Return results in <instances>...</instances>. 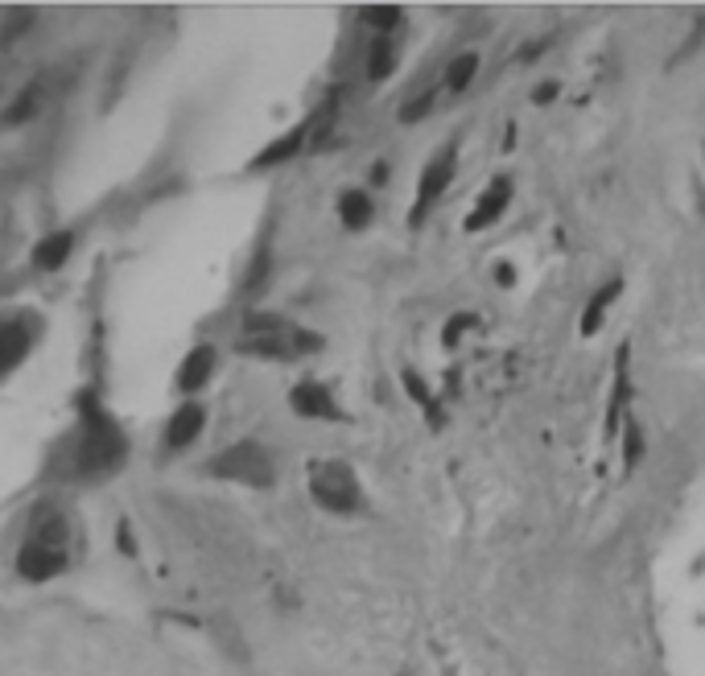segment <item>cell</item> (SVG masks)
I'll list each match as a JSON object with an SVG mask.
<instances>
[{"mask_svg": "<svg viewBox=\"0 0 705 676\" xmlns=\"http://www.w3.org/2000/svg\"><path fill=\"white\" fill-rule=\"evenodd\" d=\"M79 413H83V446L75 454V470L83 479H104V475H112V470H120V462L128 454L124 433L87 392L79 396Z\"/></svg>", "mask_w": 705, "mask_h": 676, "instance_id": "1", "label": "cell"}, {"mask_svg": "<svg viewBox=\"0 0 705 676\" xmlns=\"http://www.w3.org/2000/svg\"><path fill=\"white\" fill-rule=\"evenodd\" d=\"M310 495L318 499V507L326 512H355L363 503V487L355 479V470L343 458H318L310 466Z\"/></svg>", "mask_w": 705, "mask_h": 676, "instance_id": "2", "label": "cell"}, {"mask_svg": "<svg viewBox=\"0 0 705 676\" xmlns=\"http://www.w3.org/2000/svg\"><path fill=\"white\" fill-rule=\"evenodd\" d=\"M211 475L231 479V483H248V487H273V458L256 442H240L211 462Z\"/></svg>", "mask_w": 705, "mask_h": 676, "instance_id": "3", "label": "cell"}, {"mask_svg": "<svg viewBox=\"0 0 705 676\" xmlns=\"http://www.w3.org/2000/svg\"><path fill=\"white\" fill-rule=\"evenodd\" d=\"M454 161H458V145H446L438 157L429 161V169L421 174V186H417V202H413V223H421V219H425V211H429L433 202L442 198V190L450 186V178H454Z\"/></svg>", "mask_w": 705, "mask_h": 676, "instance_id": "4", "label": "cell"}, {"mask_svg": "<svg viewBox=\"0 0 705 676\" xmlns=\"http://www.w3.org/2000/svg\"><path fill=\"white\" fill-rule=\"evenodd\" d=\"M66 569V549L42 545V540H25L17 553V573L25 582H50Z\"/></svg>", "mask_w": 705, "mask_h": 676, "instance_id": "5", "label": "cell"}, {"mask_svg": "<svg viewBox=\"0 0 705 676\" xmlns=\"http://www.w3.org/2000/svg\"><path fill=\"white\" fill-rule=\"evenodd\" d=\"M289 404L297 417H314V421H339V404H334L330 388L322 384H297L289 392Z\"/></svg>", "mask_w": 705, "mask_h": 676, "instance_id": "6", "label": "cell"}, {"mask_svg": "<svg viewBox=\"0 0 705 676\" xmlns=\"http://www.w3.org/2000/svg\"><path fill=\"white\" fill-rule=\"evenodd\" d=\"M203 425H207V409L203 404H194V400H186L182 409L170 417V425H165V446L170 450H186L198 433H203Z\"/></svg>", "mask_w": 705, "mask_h": 676, "instance_id": "7", "label": "cell"}, {"mask_svg": "<svg viewBox=\"0 0 705 676\" xmlns=\"http://www.w3.org/2000/svg\"><path fill=\"white\" fill-rule=\"evenodd\" d=\"M508 198H512V182H508V178H495V182L479 194V207L466 215V231H483V227H491V223L503 215V207H508Z\"/></svg>", "mask_w": 705, "mask_h": 676, "instance_id": "8", "label": "cell"}, {"mask_svg": "<svg viewBox=\"0 0 705 676\" xmlns=\"http://www.w3.org/2000/svg\"><path fill=\"white\" fill-rule=\"evenodd\" d=\"M211 371H215V347H194L182 359V367H178V388L182 392H198L211 380Z\"/></svg>", "mask_w": 705, "mask_h": 676, "instance_id": "9", "label": "cell"}, {"mask_svg": "<svg viewBox=\"0 0 705 676\" xmlns=\"http://www.w3.org/2000/svg\"><path fill=\"white\" fill-rule=\"evenodd\" d=\"M29 347H33V334H29L25 326L0 322V376H5V371H13V367L29 355Z\"/></svg>", "mask_w": 705, "mask_h": 676, "instance_id": "10", "label": "cell"}, {"mask_svg": "<svg viewBox=\"0 0 705 676\" xmlns=\"http://www.w3.org/2000/svg\"><path fill=\"white\" fill-rule=\"evenodd\" d=\"M71 248H75V231H54V235H46L38 248H33V264H38L42 273H54V268L66 264Z\"/></svg>", "mask_w": 705, "mask_h": 676, "instance_id": "11", "label": "cell"}, {"mask_svg": "<svg viewBox=\"0 0 705 676\" xmlns=\"http://www.w3.org/2000/svg\"><path fill=\"white\" fill-rule=\"evenodd\" d=\"M339 219H343V227L363 231L367 223H372V198H367L363 190H343L339 194Z\"/></svg>", "mask_w": 705, "mask_h": 676, "instance_id": "12", "label": "cell"}, {"mask_svg": "<svg viewBox=\"0 0 705 676\" xmlns=\"http://www.w3.org/2000/svg\"><path fill=\"white\" fill-rule=\"evenodd\" d=\"M392 66H396V42H392V33H376L372 50H367V79H372V83L388 79Z\"/></svg>", "mask_w": 705, "mask_h": 676, "instance_id": "13", "label": "cell"}, {"mask_svg": "<svg viewBox=\"0 0 705 676\" xmlns=\"http://www.w3.org/2000/svg\"><path fill=\"white\" fill-rule=\"evenodd\" d=\"M306 132H310V124H301V128H293V132H285V137L281 141H273V145H268L252 165L256 169H264V165H277V161H289L301 145H306Z\"/></svg>", "mask_w": 705, "mask_h": 676, "instance_id": "14", "label": "cell"}, {"mask_svg": "<svg viewBox=\"0 0 705 676\" xmlns=\"http://www.w3.org/2000/svg\"><path fill=\"white\" fill-rule=\"evenodd\" d=\"M619 281H611V285H602L594 297H590V306H586V314H582V334H594L598 326H602V314H607L611 306H615V297H619Z\"/></svg>", "mask_w": 705, "mask_h": 676, "instance_id": "15", "label": "cell"}, {"mask_svg": "<svg viewBox=\"0 0 705 676\" xmlns=\"http://www.w3.org/2000/svg\"><path fill=\"white\" fill-rule=\"evenodd\" d=\"M38 108H42V87H25L21 95H17V104L0 116L5 124H25L29 116H38Z\"/></svg>", "mask_w": 705, "mask_h": 676, "instance_id": "16", "label": "cell"}, {"mask_svg": "<svg viewBox=\"0 0 705 676\" xmlns=\"http://www.w3.org/2000/svg\"><path fill=\"white\" fill-rule=\"evenodd\" d=\"M475 71H479V58H475V54L454 58V62H450V71H446V87H450V91H466L470 79H475Z\"/></svg>", "mask_w": 705, "mask_h": 676, "instance_id": "17", "label": "cell"}, {"mask_svg": "<svg viewBox=\"0 0 705 676\" xmlns=\"http://www.w3.org/2000/svg\"><path fill=\"white\" fill-rule=\"evenodd\" d=\"M363 21H367V25H380V33H388V29L400 25V9H367Z\"/></svg>", "mask_w": 705, "mask_h": 676, "instance_id": "18", "label": "cell"}, {"mask_svg": "<svg viewBox=\"0 0 705 676\" xmlns=\"http://www.w3.org/2000/svg\"><path fill=\"white\" fill-rule=\"evenodd\" d=\"M405 388H409V396L421 404V409H433V396H429V388L417 380V371H405Z\"/></svg>", "mask_w": 705, "mask_h": 676, "instance_id": "19", "label": "cell"}, {"mask_svg": "<svg viewBox=\"0 0 705 676\" xmlns=\"http://www.w3.org/2000/svg\"><path fill=\"white\" fill-rule=\"evenodd\" d=\"M429 108H433V95H417L413 104H405V108H400V120H405V124H413V120H421Z\"/></svg>", "mask_w": 705, "mask_h": 676, "instance_id": "20", "label": "cell"}, {"mask_svg": "<svg viewBox=\"0 0 705 676\" xmlns=\"http://www.w3.org/2000/svg\"><path fill=\"white\" fill-rule=\"evenodd\" d=\"M640 446H644L640 429H635V425H627V446H623V458H627V466H635V458H640Z\"/></svg>", "mask_w": 705, "mask_h": 676, "instance_id": "21", "label": "cell"}, {"mask_svg": "<svg viewBox=\"0 0 705 676\" xmlns=\"http://www.w3.org/2000/svg\"><path fill=\"white\" fill-rule=\"evenodd\" d=\"M470 322H475V318H454V322H450V330H446V347H454V343H458V330H466Z\"/></svg>", "mask_w": 705, "mask_h": 676, "instance_id": "22", "label": "cell"}, {"mask_svg": "<svg viewBox=\"0 0 705 676\" xmlns=\"http://www.w3.org/2000/svg\"><path fill=\"white\" fill-rule=\"evenodd\" d=\"M553 95H557V83H541V87H536V104H549Z\"/></svg>", "mask_w": 705, "mask_h": 676, "instance_id": "23", "label": "cell"}]
</instances>
